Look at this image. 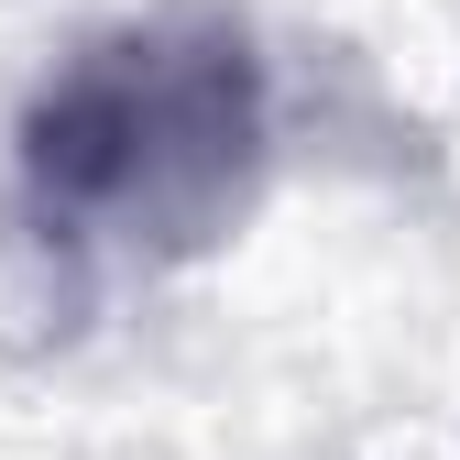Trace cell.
<instances>
[{
    "instance_id": "1",
    "label": "cell",
    "mask_w": 460,
    "mask_h": 460,
    "mask_svg": "<svg viewBox=\"0 0 460 460\" xmlns=\"http://www.w3.org/2000/svg\"><path fill=\"white\" fill-rule=\"evenodd\" d=\"M274 176V66L230 12H143L55 66L0 164V307L77 340L208 263Z\"/></svg>"
}]
</instances>
